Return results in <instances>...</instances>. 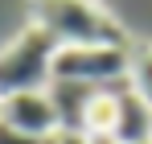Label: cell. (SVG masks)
<instances>
[{
	"label": "cell",
	"instance_id": "ba28073f",
	"mask_svg": "<svg viewBox=\"0 0 152 144\" xmlns=\"http://www.w3.org/2000/svg\"><path fill=\"white\" fill-rule=\"evenodd\" d=\"M127 87L152 107V41H127Z\"/></svg>",
	"mask_w": 152,
	"mask_h": 144
},
{
	"label": "cell",
	"instance_id": "30bf717a",
	"mask_svg": "<svg viewBox=\"0 0 152 144\" xmlns=\"http://www.w3.org/2000/svg\"><path fill=\"white\" fill-rule=\"evenodd\" d=\"M91 144H119V140H91Z\"/></svg>",
	"mask_w": 152,
	"mask_h": 144
},
{
	"label": "cell",
	"instance_id": "3957f363",
	"mask_svg": "<svg viewBox=\"0 0 152 144\" xmlns=\"http://www.w3.org/2000/svg\"><path fill=\"white\" fill-rule=\"evenodd\" d=\"M53 78L86 82L95 91H119L127 82V46H58Z\"/></svg>",
	"mask_w": 152,
	"mask_h": 144
},
{
	"label": "cell",
	"instance_id": "6da1fadb",
	"mask_svg": "<svg viewBox=\"0 0 152 144\" xmlns=\"http://www.w3.org/2000/svg\"><path fill=\"white\" fill-rule=\"evenodd\" d=\"M29 17L58 46H127L124 25L95 0H29Z\"/></svg>",
	"mask_w": 152,
	"mask_h": 144
},
{
	"label": "cell",
	"instance_id": "7c38bea8",
	"mask_svg": "<svg viewBox=\"0 0 152 144\" xmlns=\"http://www.w3.org/2000/svg\"><path fill=\"white\" fill-rule=\"evenodd\" d=\"M148 144H152V140H148Z\"/></svg>",
	"mask_w": 152,
	"mask_h": 144
},
{
	"label": "cell",
	"instance_id": "7a4b0ae2",
	"mask_svg": "<svg viewBox=\"0 0 152 144\" xmlns=\"http://www.w3.org/2000/svg\"><path fill=\"white\" fill-rule=\"evenodd\" d=\"M53 41L45 29L25 25L8 46L0 49V99L21 95V91H45L53 82Z\"/></svg>",
	"mask_w": 152,
	"mask_h": 144
},
{
	"label": "cell",
	"instance_id": "52a82bcc",
	"mask_svg": "<svg viewBox=\"0 0 152 144\" xmlns=\"http://www.w3.org/2000/svg\"><path fill=\"white\" fill-rule=\"evenodd\" d=\"M127 87V82H124ZM119 87V91H124ZM119 91H95V99H91V107H86V120H82V136L86 140H111L115 136V111H119Z\"/></svg>",
	"mask_w": 152,
	"mask_h": 144
},
{
	"label": "cell",
	"instance_id": "277c9868",
	"mask_svg": "<svg viewBox=\"0 0 152 144\" xmlns=\"http://www.w3.org/2000/svg\"><path fill=\"white\" fill-rule=\"evenodd\" d=\"M0 120L29 132V136H37V140L58 136V115H53L50 91H21V95L0 99Z\"/></svg>",
	"mask_w": 152,
	"mask_h": 144
},
{
	"label": "cell",
	"instance_id": "8fae6325",
	"mask_svg": "<svg viewBox=\"0 0 152 144\" xmlns=\"http://www.w3.org/2000/svg\"><path fill=\"white\" fill-rule=\"evenodd\" d=\"M45 144H62V140H58V136H50V140H45Z\"/></svg>",
	"mask_w": 152,
	"mask_h": 144
},
{
	"label": "cell",
	"instance_id": "8992f818",
	"mask_svg": "<svg viewBox=\"0 0 152 144\" xmlns=\"http://www.w3.org/2000/svg\"><path fill=\"white\" fill-rule=\"evenodd\" d=\"M115 99H119V111H115V136L111 140H119V144H148L152 140V107L132 87H124Z\"/></svg>",
	"mask_w": 152,
	"mask_h": 144
},
{
	"label": "cell",
	"instance_id": "5b68a950",
	"mask_svg": "<svg viewBox=\"0 0 152 144\" xmlns=\"http://www.w3.org/2000/svg\"><path fill=\"white\" fill-rule=\"evenodd\" d=\"M45 91H50L53 115H58V136H82V120H86V107H91V99H95V87L53 78Z\"/></svg>",
	"mask_w": 152,
	"mask_h": 144
},
{
	"label": "cell",
	"instance_id": "9c48e42d",
	"mask_svg": "<svg viewBox=\"0 0 152 144\" xmlns=\"http://www.w3.org/2000/svg\"><path fill=\"white\" fill-rule=\"evenodd\" d=\"M0 144H45V140H37V136H29V132H21V128L0 120Z\"/></svg>",
	"mask_w": 152,
	"mask_h": 144
}]
</instances>
